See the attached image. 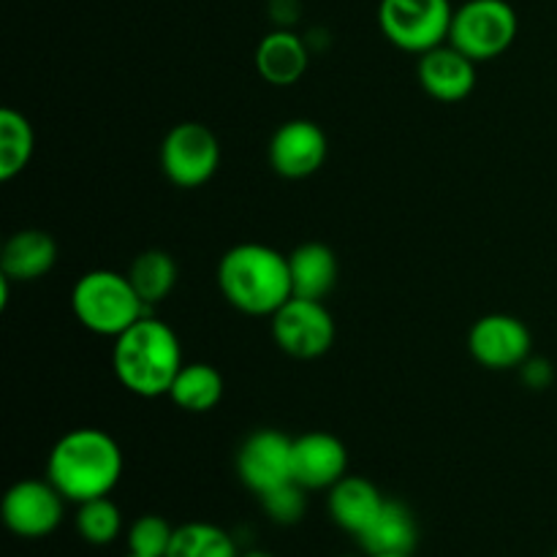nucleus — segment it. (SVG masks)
I'll list each match as a JSON object with an SVG mask.
<instances>
[{
  "label": "nucleus",
  "mask_w": 557,
  "mask_h": 557,
  "mask_svg": "<svg viewBox=\"0 0 557 557\" xmlns=\"http://www.w3.org/2000/svg\"><path fill=\"white\" fill-rule=\"evenodd\" d=\"M177 528L169 525V520L158 515H145L131 525L128 531V553L139 557H166Z\"/></svg>",
  "instance_id": "obj_25"
},
{
  "label": "nucleus",
  "mask_w": 557,
  "mask_h": 557,
  "mask_svg": "<svg viewBox=\"0 0 557 557\" xmlns=\"http://www.w3.org/2000/svg\"><path fill=\"white\" fill-rule=\"evenodd\" d=\"M386 498L373 482L362 476H343L335 487H330V515L341 531L351 536H362L370 522L384 509Z\"/></svg>",
  "instance_id": "obj_16"
},
{
  "label": "nucleus",
  "mask_w": 557,
  "mask_h": 557,
  "mask_svg": "<svg viewBox=\"0 0 557 557\" xmlns=\"http://www.w3.org/2000/svg\"><path fill=\"white\" fill-rule=\"evenodd\" d=\"M531 330L509 313L482 315L468 332V351L487 370L522 368L531 359Z\"/></svg>",
  "instance_id": "obj_10"
},
{
  "label": "nucleus",
  "mask_w": 557,
  "mask_h": 557,
  "mask_svg": "<svg viewBox=\"0 0 557 557\" xmlns=\"http://www.w3.org/2000/svg\"><path fill=\"white\" fill-rule=\"evenodd\" d=\"M294 438L281 430H256L237 451V476L256 495H264L281 484L294 482L292 473Z\"/></svg>",
  "instance_id": "obj_11"
},
{
  "label": "nucleus",
  "mask_w": 557,
  "mask_h": 557,
  "mask_svg": "<svg viewBox=\"0 0 557 557\" xmlns=\"http://www.w3.org/2000/svg\"><path fill=\"white\" fill-rule=\"evenodd\" d=\"M71 310L85 330L103 337L123 335L136 321L150 315L128 275L114 270L85 272L71 292Z\"/></svg>",
  "instance_id": "obj_4"
},
{
  "label": "nucleus",
  "mask_w": 557,
  "mask_h": 557,
  "mask_svg": "<svg viewBox=\"0 0 557 557\" xmlns=\"http://www.w3.org/2000/svg\"><path fill=\"white\" fill-rule=\"evenodd\" d=\"M125 557H139V555H131V553H128V555H125Z\"/></svg>",
  "instance_id": "obj_30"
},
{
  "label": "nucleus",
  "mask_w": 557,
  "mask_h": 557,
  "mask_svg": "<svg viewBox=\"0 0 557 557\" xmlns=\"http://www.w3.org/2000/svg\"><path fill=\"white\" fill-rule=\"evenodd\" d=\"M63 506V493L49 479H22L5 493L3 522L14 536L44 539L60 528Z\"/></svg>",
  "instance_id": "obj_9"
},
{
  "label": "nucleus",
  "mask_w": 557,
  "mask_h": 557,
  "mask_svg": "<svg viewBox=\"0 0 557 557\" xmlns=\"http://www.w3.org/2000/svg\"><path fill=\"white\" fill-rule=\"evenodd\" d=\"M294 482L305 490H330L348 473V451L332 433H305L292 446Z\"/></svg>",
  "instance_id": "obj_13"
},
{
  "label": "nucleus",
  "mask_w": 557,
  "mask_h": 557,
  "mask_svg": "<svg viewBox=\"0 0 557 557\" xmlns=\"http://www.w3.org/2000/svg\"><path fill=\"white\" fill-rule=\"evenodd\" d=\"M455 5L449 0H381V33L397 49L424 54L449 41Z\"/></svg>",
  "instance_id": "obj_5"
},
{
  "label": "nucleus",
  "mask_w": 557,
  "mask_h": 557,
  "mask_svg": "<svg viewBox=\"0 0 557 557\" xmlns=\"http://www.w3.org/2000/svg\"><path fill=\"white\" fill-rule=\"evenodd\" d=\"M58 261V245L41 228H22L11 234L0 253V272L9 281L33 283L49 275Z\"/></svg>",
  "instance_id": "obj_15"
},
{
  "label": "nucleus",
  "mask_w": 557,
  "mask_h": 557,
  "mask_svg": "<svg viewBox=\"0 0 557 557\" xmlns=\"http://www.w3.org/2000/svg\"><path fill=\"white\" fill-rule=\"evenodd\" d=\"M221 166V141L207 125L177 123L161 141V169L177 188L210 183Z\"/></svg>",
  "instance_id": "obj_7"
},
{
  "label": "nucleus",
  "mask_w": 557,
  "mask_h": 557,
  "mask_svg": "<svg viewBox=\"0 0 557 557\" xmlns=\"http://www.w3.org/2000/svg\"><path fill=\"white\" fill-rule=\"evenodd\" d=\"M368 555H411L419 542V528L413 511L400 500H386L368 531L357 536Z\"/></svg>",
  "instance_id": "obj_18"
},
{
  "label": "nucleus",
  "mask_w": 557,
  "mask_h": 557,
  "mask_svg": "<svg viewBox=\"0 0 557 557\" xmlns=\"http://www.w3.org/2000/svg\"><path fill=\"white\" fill-rule=\"evenodd\" d=\"M169 400L188 413H207L221 403L223 397V375L207 362L183 364V370L174 379L169 389Z\"/></svg>",
  "instance_id": "obj_20"
},
{
  "label": "nucleus",
  "mask_w": 557,
  "mask_h": 557,
  "mask_svg": "<svg viewBox=\"0 0 557 557\" xmlns=\"http://www.w3.org/2000/svg\"><path fill=\"white\" fill-rule=\"evenodd\" d=\"M128 281L131 286L136 288V294L141 297V302L150 308V305L163 302L169 294L174 292L177 286V261L172 259V253L161 248H150V250H141L128 267Z\"/></svg>",
  "instance_id": "obj_21"
},
{
  "label": "nucleus",
  "mask_w": 557,
  "mask_h": 557,
  "mask_svg": "<svg viewBox=\"0 0 557 557\" xmlns=\"http://www.w3.org/2000/svg\"><path fill=\"white\" fill-rule=\"evenodd\" d=\"M308 47L302 38L292 30H272L256 47V71L261 79L275 87H288L299 82L308 71Z\"/></svg>",
  "instance_id": "obj_17"
},
{
  "label": "nucleus",
  "mask_w": 557,
  "mask_h": 557,
  "mask_svg": "<svg viewBox=\"0 0 557 557\" xmlns=\"http://www.w3.org/2000/svg\"><path fill=\"white\" fill-rule=\"evenodd\" d=\"M166 557H239L237 542L212 522H185L174 531Z\"/></svg>",
  "instance_id": "obj_23"
},
{
  "label": "nucleus",
  "mask_w": 557,
  "mask_h": 557,
  "mask_svg": "<svg viewBox=\"0 0 557 557\" xmlns=\"http://www.w3.org/2000/svg\"><path fill=\"white\" fill-rule=\"evenodd\" d=\"M272 319V341L294 359H319L335 343V319L324 299L292 297Z\"/></svg>",
  "instance_id": "obj_8"
},
{
  "label": "nucleus",
  "mask_w": 557,
  "mask_h": 557,
  "mask_svg": "<svg viewBox=\"0 0 557 557\" xmlns=\"http://www.w3.org/2000/svg\"><path fill=\"white\" fill-rule=\"evenodd\" d=\"M270 166L286 180H305L319 172L330 152L324 128L313 120H286L270 139Z\"/></svg>",
  "instance_id": "obj_12"
},
{
  "label": "nucleus",
  "mask_w": 557,
  "mask_h": 557,
  "mask_svg": "<svg viewBox=\"0 0 557 557\" xmlns=\"http://www.w3.org/2000/svg\"><path fill=\"white\" fill-rule=\"evenodd\" d=\"M520 33V20L506 0H466L455 9L449 44H455L468 58L484 60L500 58L515 44Z\"/></svg>",
  "instance_id": "obj_6"
},
{
  "label": "nucleus",
  "mask_w": 557,
  "mask_h": 557,
  "mask_svg": "<svg viewBox=\"0 0 557 557\" xmlns=\"http://www.w3.org/2000/svg\"><path fill=\"white\" fill-rule=\"evenodd\" d=\"M33 147H36V136H33L30 120L16 109L5 107L0 112V180L3 183L25 172L33 158Z\"/></svg>",
  "instance_id": "obj_22"
},
{
  "label": "nucleus",
  "mask_w": 557,
  "mask_h": 557,
  "mask_svg": "<svg viewBox=\"0 0 557 557\" xmlns=\"http://www.w3.org/2000/svg\"><path fill=\"white\" fill-rule=\"evenodd\" d=\"M305 493H308V490H305L302 484L286 482L281 484V487L270 490V493L259 495L261 509H264L267 517H270L272 522H277V525H297L305 517V511H308V498H305Z\"/></svg>",
  "instance_id": "obj_26"
},
{
  "label": "nucleus",
  "mask_w": 557,
  "mask_h": 557,
  "mask_svg": "<svg viewBox=\"0 0 557 557\" xmlns=\"http://www.w3.org/2000/svg\"><path fill=\"white\" fill-rule=\"evenodd\" d=\"M553 557H557V549H555V555H553Z\"/></svg>",
  "instance_id": "obj_31"
},
{
  "label": "nucleus",
  "mask_w": 557,
  "mask_h": 557,
  "mask_svg": "<svg viewBox=\"0 0 557 557\" xmlns=\"http://www.w3.org/2000/svg\"><path fill=\"white\" fill-rule=\"evenodd\" d=\"M218 288L245 315H272L294 297L288 256L261 243L228 248L218 261Z\"/></svg>",
  "instance_id": "obj_2"
},
{
  "label": "nucleus",
  "mask_w": 557,
  "mask_h": 557,
  "mask_svg": "<svg viewBox=\"0 0 557 557\" xmlns=\"http://www.w3.org/2000/svg\"><path fill=\"white\" fill-rule=\"evenodd\" d=\"M120 531H123V515H120L117 506L109 500V495L85 500V504H79V509H76V533H79L87 544H96V547L112 544L114 539L120 536Z\"/></svg>",
  "instance_id": "obj_24"
},
{
  "label": "nucleus",
  "mask_w": 557,
  "mask_h": 557,
  "mask_svg": "<svg viewBox=\"0 0 557 557\" xmlns=\"http://www.w3.org/2000/svg\"><path fill=\"white\" fill-rule=\"evenodd\" d=\"M239 557H275V555L264 553V549H250V553H243Z\"/></svg>",
  "instance_id": "obj_28"
},
{
  "label": "nucleus",
  "mask_w": 557,
  "mask_h": 557,
  "mask_svg": "<svg viewBox=\"0 0 557 557\" xmlns=\"http://www.w3.org/2000/svg\"><path fill=\"white\" fill-rule=\"evenodd\" d=\"M183 364L177 332L152 315H145L114 337L112 370L123 389L136 397L169 395Z\"/></svg>",
  "instance_id": "obj_3"
},
{
  "label": "nucleus",
  "mask_w": 557,
  "mask_h": 557,
  "mask_svg": "<svg viewBox=\"0 0 557 557\" xmlns=\"http://www.w3.org/2000/svg\"><path fill=\"white\" fill-rule=\"evenodd\" d=\"M419 82L435 101L457 103L471 96L476 87V60L446 41L419 54Z\"/></svg>",
  "instance_id": "obj_14"
},
{
  "label": "nucleus",
  "mask_w": 557,
  "mask_h": 557,
  "mask_svg": "<svg viewBox=\"0 0 557 557\" xmlns=\"http://www.w3.org/2000/svg\"><path fill=\"white\" fill-rule=\"evenodd\" d=\"M294 297L324 299L337 283V259L324 243H305L288 253Z\"/></svg>",
  "instance_id": "obj_19"
},
{
  "label": "nucleus",
  "mask_w": 557,
  "mask_h": 557,
  "mask_svg": "<svg viewBox=\"0 0 557 557\" xmlns=\"http://www.w3.org/2000/svg\"><path fill=\"white\" fill-rule=\"evenodd\" d=\"M520 370L522 379H525V384L531 386V389H547L549 381H553V368H549V362H544V359H528Z\"/></svg>",
  "instance_id": "obj_27"
},
{
  "label": "nucleus",
  "mask_w": 557,
  "mask_h": 557,
  "mask_svg": "<svg viewBox=\"0 0 557 557\" xmlns=\"http://www.w3.org/2000/svg\"><path fill=\"white\" fill-rule=\"evenodd\" d=\"M123 476L117 441L98 428H76L60 435L47 460V479L71 504L103 498Z\"/></svg>",
  "instance_id": "obj_1"
},
{
  "label": "nucleus",
  "mask_w": 557,
  "mask_h": 557,
  "mask_svg": "<svg viewBox=\"0 0 557 557\" xmlns=\"http://www.w3.org/2000/svg\"><path fill=\"white\" fill-rule=\"evenodd\" d=\"M370 557H411V555H370Z\"/></svg>",
  "instance_id": "obj_29"
}]
</instances>
